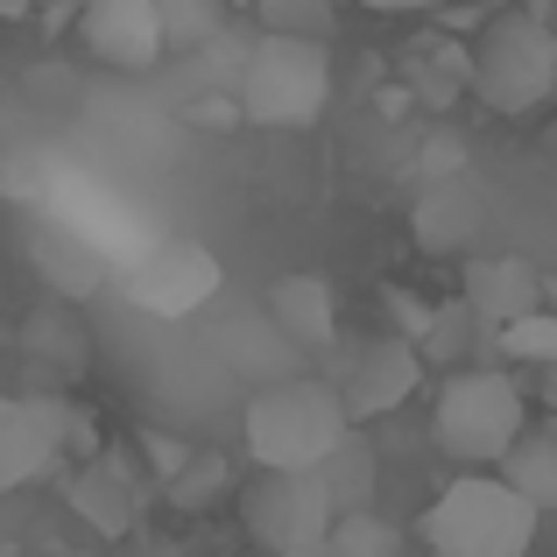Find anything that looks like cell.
<instances>
[{"instance_id": "1", "label": "cell", "mask_w": 557, "mask_h": 557, "mask_svg": "<svg viewBox=\"0 0 557 557\" xmlns=\"http://www.w3.org/2000/svg\"><path fill=\"white\" fill-rule=\"evenodd\" d=\"M544 508L508 473H459L423 508V544L437 557H530Z\"/></svg>"}, {"instance_id": "2", "label": "cell", "mask_w": 557, "mask_h": 557, "mask_svg": "<svg viewBox=\"0 0 557 557\" xmlns=\"http://www.w3.org/2000/svg\"><path fill=\"white\" fill-rule=\"evenodd\" d=\"M530 431V388L502 368H451L445 388H437V409H431V437L445 459L473 466H502L516 451V437Z\"/></svg>"}, {"instance_id": "3", "label": "cell", "mask_w": 557, "mask_h": 557, "mask_svg": "<svg viewBox=\"0 0 557 557\" xmlns=\"http://www.w3.org/2000/svg\"><path fill=\"white\" fill-rule=\"evenodd\" d=\"M473 92L487 113H536L557 92V28L530 8H502L473 42Z\"/></svg>"}, {"instance_id": "4", "label": "cell", "mask_w": 557, "mask_h": 557, "mask_svg": "<svg viewBox=\"0 0 557 557\" xmlns=\"http://www.w3.org/2000/svg\"><path fill=\"white\" fill-rule=\"evenodd\" d=\"M247 451L255 466H325L332 445L354 431L346 395L332 381H275L247 403Z\"/></svg>"}, {"instance_id": "5", "label": "cell", "mask_w": 557, "mask_h": 557, "mask_svg": "<svg viewBox=\"0 0 557 557\" xmlns=\"http://www.w3.org/2000/svg\"><path fill=\"white\" fill-rule=\"evenodd\" d=\"M332 99V57L318 36H269L247 50L240 64V113L261 127H311Z\"/></svg>"}, {"instance_id": "6", "label": "cell", "mask_w": 557, "mask_h": 557, "mask_svg": "<svg viewBox=\"0 0 557 557\" xmlns=\"http://www.w3.org/2000/svg\"><path fill=\"white\" fill-rule=\"evenodd\" d=\"M240 522L261 550H297L339 530V502H332L318 466H261V480L240 494Z\"/></svg>"}, {"instance_id": "7", "label": "cell", "mask_w": 557, "mask_h": 557, "mask_svg": "<svg viewBox=\"0 0 557 557\" xmlns=\"http://www.w3.org/2000/svg\"><path fill=\"white\" fill-rule=\"evenodd\" d=\"M423 346L417 339H403V332H381V339L368 346H354L346 354V368L332 388L346 395V417L354 423H374V417H388V409H403L409 395H417V381H423Z\"/></svg>"}, {"instance_id": "8", "label": "cell", "mask_w": 557, "mask_h": 557, "mask_svg": "<svg viewBox=\"0 0 557 557\" xmlns=\"http://www.w3.org/2000/svg\"><path fill=\"white\" fill-rule=\"evenodd\" d=\"M78 28H85V50L113 71H149V64L170 57L163 8H156V0H85Z\"/></svg>"}, {"instance_id": "9", "label": "cell", "mask_w": 557, "mask_h": 557, "mask_svg": "<svg viewBox=\"0 0 557 557\" xmlns=\"http://www.w3.org/2000/svg\"><path fill=\"white\" fill-rule=\"evenodd\" d=\"M219 289V261L205 255V247H156L141 269H127V297L141 304V311H156V318H184V311H198L205 297Z\"/></svg>"}, {"instance_id": "10", "label": "cell", "mask_w": 557, "mask_h": 557, "mask_svg": "<svg viewBox=\"0 0 557 557\" xmlns=\"http://www.w3.org/2000/svg\"><path fill=\"white\" fill-rule=\"evenodd\" d=\"M466 304H473L480 325H516V318L544 311L550 304V283L536 275V261L522 255H487V261H466Z\"/></svg>"}, {"instance_id": "11", "label": "cell", "mask_w": 557, "mask_h": 557, "mask_svg": "<svg viewBox=\"0 0 557 557\" xmlns=\"http://www.w3.org/2000/svg\"><path fill=\"white\" fill-rule=\"evenodd\" d=\"M409 226H417V247H431V255H466L480 240V226H487V190L466 177V170L459 177H437L417 198Z\"/></svg>"}, {"instance_id": "12", "label": "cell", "mask_w": 557, "mask_h": 557, "mask_svg": "<svg viewBox=\"0 0 557 557\" xmlns=\"http://www.w3.org/2000/svg\"><path fill=\"white\" fill-rule=\"evenodd\" d=\"M71 508L85 516V530L107 536V544H121L127 530H135V473H127L113 451H99V459H78V473L64 480Z\"/></svg>"}, {"instance_id": "13", "label": "cell", "mask_w": 557, "mask_h": 557, "mask_svg": "<svg viewBox=\"0 0 557 557\" xmlns=\"http://www.w3.org/2000/svg\"><path fill=\"white\" fill-rule=\"evenodd\" d=\"M269 318L297 346H332L339 339V311H332V283L325 275H275L269 283Z\"/></svg>"}, {"instance_id": "14", "label": "cell", "mask_w": 557, "mask_h": 557, "mask_svg": "<svg viewBox=\"0 0 557 557\" xmlns=\"http://www.w3.org/2000/svg\"><path fill=\"white\" fill-rule=\"evenodd\" d=\"M50 466H57V445L36 423L28 395H0V487H28V480L50 473Z\"/></svg>"}, {"instance_id": "15", "label": "cell", "mask_w": 557, "mask_h": 557, "mask_svg": "<svg viewBox=\"0 0 557 557\" xmlns=\"http://www.w3.org/2000/svg\"><path fill=\"white\" fill-rule=\"evenodd\" d=\"M502 473L516 480L544 516L557 508V417H550V409H544V417H530V431L516 437V451L502 459Z\"/></svg>"}, {"instance_id": "16", "label": "cell", "mask_w": 557, "mask_h": 557, "mask_svg": "<svg viewBox=\"0 0 557 557\" xmlns=\"http://www.w3.org/2000/svg\"><path fill=\"white\" fill-rule=\"evenodd\" d=\"M325 473V487H332V502H339V516H360V508H374V480H381V466H374V445L360 431H346L339 445H332V459L318 466Z\"/></svg>"}, {"instance_id": "17", "label": "cell", "mask_w": 557, "mask_h": 557, "mask_svg": "<svg viewBox=\"0 0 557 557\" xmlns=\"http://www.w3.org/2000/svg\"><path fill=\"white\" fill-rule=\"evenodd\" d=\"M156 8H163V36H170L177 57L212 50V42L226 36V22H233V0H156Z\"/></svg>"}, {"instance_id": "18", "label": "cell", "mask_w": 557, "mask_h": 557, "mask_svg": "<svg viewBox=\"0 0 557 557\" xmlns=\"http://www.w3.org/2000/svg\"><path fill=\"white\" fill-rule=\"evenodd\" d=\"M28 409H36V423L42 431H50V445H57V459H99V431H92V417H85L78 403H71V395H28Z\"/></svg>"}, {"instance_id": "19", "label": "cell", "mask_w": 557, "mask_h": 557, "mask_svg": "<svg viewBox=\"0 0 557 557\" xmlns=\"http://www.w3.org/2000/svg\"><path fill=\"white\" fill-rule=\"evenodd\" d=\"M494 346H502L516 368H557V304L516 318V325H502V332H494Z\"/></svg>"}, {"instance_id": "20", "label": "cell", "mask_w": 557, "mask_h": 557, "mask_svg": "<svg viewBox=\"0 0 557 557\" xmlns=\"http://www.w3.org/2000/svg\"><path fill=\"white\" fill-rule=\"evenodd\" d=\"M332 557H403V530H395L388 516H374V508L339 516V530H332Z\"/></svg>"}, {"instance_id": "21", "label": "cell", "mask_w": 557, "mask_h": 557, "mask_svg": "<svg viewBox=\"0 0 557 557\" xmlns=\"http://www.w3.org/2000/svg\"><path fill=\"white\" fill-rule=\"evenodd\" d=\"M36 255L50 261L42 275H50V283H64L71 297H78V289H99V261L85 255L78 240H57V233H42V240H36Z\"/></svg>"}, {"instance_id": "22", "label": "cell", "mask_w": 557, "mask_h": 557, "mask_svg": "<svg viewBox=\"0 0 557 557\" xmlns=\"http://www.w3.org/2000/svg\"><path fill=\"white\" fill-rule=\"evenodd\" d=\"M473 304H437V318H431V332H423V360H451V368H459V346L473 339Z\"/></svg>"}, {"instance_id": "23", "label": "cell", "mask_w": 557, "mask_h": 557, "mask_svg": "<svg viewBox=\"0 0 557 557\" xmlns=\"http://www.w3.org/2000/svg\"><path fill=\"white\" fill-rule=\"evenodd\" d=\"M226 494V466L219 459H184V473H170V502L177 508H212Z\"/></svg>"}, {"instance_id": "24", "label": "cell", "mask_w": 557, "mask_h": 557, "mask_svg": "<svg viewBox=\"0 0 557 557\" xmlns=\"http://www.w3.org/2000/svg\"><path fill=\"white\" fill-rule=\"evenodd\" d=\"M261 22L283 28V36H318L325 42L332 14H325V0H261Z\"/></svg>"}, {"instance_id": "25", "label": "cell", "mask_w": 557, "mask_h": 557, "mask_svg": "<svg viewBox=\"0 0 557 557\" xmlns=\"http://www.w3.org/2000/svg\"><path fill=\"white\" fill-rule=\"evenodd\" d=\"M388 318H395V332H403V339L423 346V332H431L437 304H417V297H403V289H388Z\"/></svg>"}, {"instance_id": "26", "label": "cell", "mask_w": 557, "mask_h": 557, "mask_svg": "<svg viewBox=\"0 0 557 557\" xmlns=\"http://www.w3.org/2000/svg\"><path fill=\"white\" fill-rule=\"evenodd\" d=\"M360 8H374V14H423V8H445V0H360Z\"/></svg>"}, {"instance_id": "27", "label": "cell", "mask_w": 557, "mask_h": 557, "mask_svg": "<svg viewBox=\"0 0 557 557\" xmlns=\"http://www.w3.org/2000/svg\"><path fill=\"white\" fill-rule=\"evenodd\" d=\"M536 395H544V409L557 417V368H536Z\"/></svg>"}, {"instance_id": "28", "label": "cell", "mask_w": 557, "mask_h": 557, "mask_svg": "<svg viewBox=\"0 0 557 557\" xmlns=\"http://www.w3.org/2000/svg\"><path fill=\"white\" fill-rule=\"evenodd\" d=\"M127 557H184V550H177V544H163V536H149V544H135Z\"/></svg>"}, {"instance_id": "29", "label": "cell", "mask_w": 557, "mask_h": 557, "mask_svg": "<svg viewBox=\"0 0 557 557\" xmlns=\"http://www.w3.org/2000/svg\"><path fill=\"white\" fill-rule=\"evenodd\" d=\"M283 557H332V536H318V544H297V550H283Z\"/></svg>"}, {"instance_id": "30", "label": "cell", "mask_w": 557, "mask_h": 557, "mask_svg": "<svg viewBox=\"0 0 557 557\" xmlns=\"http://www.w3.org/2000/svg\"><path fill=\"white\" fill-rule=\"evenodd\" d=\"M233 8H261V0H233Z\"/></svg>"}, {"instance_id": "31", "label": "cell", "mask_w": 557, "mask_h": 557, "mask_svg": "<svg viewBox=\"0 0 557 557\" xmlns=\"http://www.w3.org/2000/svg\"><path fill=\"white\" fill-rule=\"evenodd\" d=\"M550 304H557V275H550Z\"/></svg>"}, {"instance_id": "32", "label": "cell", "mask_w": 557, "mask_h": 557, "mask_svg": "<svg viewBox=\"0 0 557 557\" xmlns=\"http://www.w3.org/2000/svg\"><path fill=\"white\" fill-rule=\"evenodd\" d=\"M28 8H42V0H28Z\"/></svg>"}, {"instance_id": "33", "label": "cell", "mask_w": 557, "mask_h": 557, "mask_svg": "<svg viewBox=\"0 0 557 557\" xmlns=\"http://www.w3.org/2000/svg\"><path fill=\"white\" fill-rule=\"evenodd\" d=\"M431 557H437V550H431Z\"/></svg>"}]
</instances>
